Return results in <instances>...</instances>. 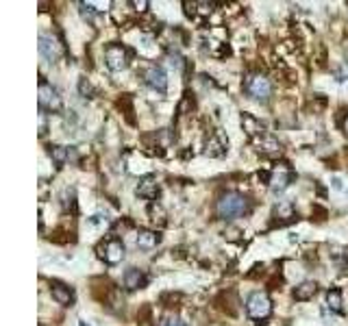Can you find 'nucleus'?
<instances>
[{
	"mask_svg": "<svg viewBox=\"0 0 348 326\" xmlns=\"http://www.w3.org/2000/svg\"><path fill=\"white\" fill-rule=\"evenodd\" d=\"M292 170H290V165L287 163H281V165H276L275 170H272V174H270V189L272 192H283V189H287L290 187V183H292Z\"/></svg>",
	"mask_w": 348,
	"mask_h": 326,
	"instance_id": "1a4fd4ad",
	"label": "nucleus"
},
{
	"mask_svg": "<svg viewBox=\"0 0 348 326\" xmlns=\"http://www.w3.org/2000/svg\"><path fill=\"white\" fill-rule=\"evenodd\" d=\"M137 196H142V198H148V200H155L157 196H159V185H157V181L152 179V176L144 179L142 183L137 185Z\"/></svg>",
	"mask_w": 348,
	"mask_h": 326,
	"instance_id": "ddd939ff",
	"label": "nucleus"
},
{
	"mask_svg": "<svg viewBox=\"0 0 348 326\" xmlns=\"http://www.w3.org/2000/svg\"><path fill=\"white\" fill-rule=\"evenodd\" d=\"M39 135H46V111L39 109Z\"/></svg>",
	"mask_w": 348,
	"mask_h": 326,
	"instance_id": "5701e85b",
	"label": "nucleus"
},
{
	"mask_svg": "<svg viewBox=\"0 0 348 326\" xmlns=\"http://www.w3.org/2000/svg\"><path fill=\"white\" fill-rule=\"evenodd\" d=\"M98 257L109 265H115L124 259V244L120 239H107L98 244Z\"/></svg>",
	"mask_w": 348,
	"mask_h": 326,
	"instance_id": "423d86ee",
	"label": "nucleus"
},
{
	"mask_svg": "<svg viewBox=\"0 0 348 326\" xmlns=\"http://www.w3.org/2000/svg\"><path fill=\"white\" fill-rule=\"evenodd\" d=\"M259 150H261L263 155H270V157L281 155V144H278L276 139H272V137H266L261 144H259Z\"/></svg>",
	"mask_w": 348,
	"mask_h": 326,
	"instance_id": "6ab92c4d",
	"label": "nucleus"
},
{
	"mask_svg": "<svg viewBox=\"0 0 348 326\" xmlns=\"http://www.w3.org/2000/svg\"><path fill=\"white\" fill-rule=\"evenodd\" d=\"M315 291H318V285H315L313 281H303V283H300V285L294 290V298H296L298 302H305V300H309V298H313Z\"/></svg>",
	"mask_w": 348,
	"mask_h": 326,
	"instance_id": "4468645a",
	"label": "nucleus"
},
{
	"mask_svg": "<svg viewBox=\"0 0 348 326\" xmlns=\"http://www.w3.org/2000/svg\"><path fill=\"white\" fill-rule=\"evenodd\" d=\"M133 7H137V11H146L148 2H146V0H142V2H137V0H135V2H133Z\"/></svg>",
	"mask_w": 348,
	"mask_h": 326,
	"instance_id": "393cba45",
	"label": "nucleus"
},
{
	"mask_svg": "<svg viewBox=\"0 0 348 326\" xmlns=\"http://www.w3.org/2000/svg\"><path fill=\"white\" fill-rule=\"evenodd\" d=\"M78 91H81L83 96H87V98L94 94V90H92V85H90V81H87V78H81V81H78Z\"/></svg>",
	"mask_w": 348,
	"mask_h": 326,
	"instance_id": "4be33fe9",
	"label": "nucleus"
},
{
	"mask_svg": "<svg viewBox=\"0 0 348 326\" xmlns=\"http://www.w3.org/2000/svg\"><path fill=\"white\" fill-rule=\"evenodd\" d=\"M144 81H146L148 87H152L155 91H159V94H164L165 90H168V74H165V70L161 68V65L152 63L146 68V72H144Z\"/></svg>",
	"mask_w": 348,
	"mask_h": 326,
	"instance_id": "0eeeda50",
	"label": "nucleus"
},
{
	"mask_svg": "<svg viewBox=\"0 0 348 326\" xmlns=\"http://www.w3.org/2000/svg\"><path fill=\"white\" fill-rule=\"evenodd\" d=\"M242 124L246 127V133H248L250 137H255V135H257L259 130H261V124H259L257 120H255L253 115H248V113H246L244 118H242Z\"/></svg>",
	"mask_w": 348,
	"mask_h": 326,
	"instance_id": "412c9836",
	"label": "nucleus"
},
{
	"mask_svg": "<svg viewBox=\"0 0 348 326\" xmlns=\"http://www.w3.org/2000/svg\"><path fill=\"white\" fill-rule=\"evenodd\" d=\"M344 128H346V135H348V120H346V124H344Z\"/></svg>",
	"mask_w": 348,
	"mask_h": 326,
	"instance_id": "a878e982",
	"label": "nucleus"
},
{
	"mask_svg": "<svg viewBox=\"0 0 348 326\" xmlns=\"http://www.w3.org/2000/svg\"><path fill=\"white\" fill-rule=\"evenodd\" d=\"M61 53H63L61 41H59L53 33H41L39 35V54L41 57L48 59V61H55V59L61 57Z\"/></svg>",
	"mask_w": 348,
	"mask_h": 326,
	"instance_id": "6e6552de",
	"label": "nucleus"
},
{
	"mask_svg": "<svg viewBox=\"0 0 348 326\" xmlns=\"http://www.w3.org/2000/svg\"><path fill=\"white\" fill-rule=\"evenodd\" d=\"M144 285H146V274H144L142 270H137V268L127 270V274H124V287H127V290L135 291V290H142Z\"/></svg>",
	"mask_w": 348,
	"mask_h": 326,
	"instance_id": "9d476101",
	"label": "nucleus"
},
{
	"mask_svg": "<svg viewBox=\"0 0 348 326\" xmlns=\"http://www.w3.org/2000/svg\"><path fill=\"white\" fill-rule=\"evenodd\" d=\"M205 152H207L209 157H222V155H224V142H220V137H218V135H213V137L207 139Z\"/></svg>",
	"mask_w": 348,
	"mask_h": 326,
	"instance_id": "dca6fc26",
	"label": "nucleus"
},
{
	"mask_svg": "<svg viewBox=\"0 0 348 326\" xmlns=\"http://www.w3.org/2000/svg\"><path fill=\"white\" fill-rule=\"evenodd\" d=\"M150 220H152V224H159V226L165 224V211L161 209V204H157V202L150 204Z\"/></svg>",
	"mask_w": 348,
	"mask_h": 326,
	"instance_id": "aec40b11",
	"label": "nucleus"
},
{
	"mask_svg": "<svg viewBox=\"0 0 348 326\" xmlns=\"http://www.w3.org/2000/svg\"><path fill=\"white\" fill-rule=\"evenodd\" d=\"M48 155H50V159L57 163V167H63L66 165V161H68V157H70V152L63 146H50Z\"/></svg>",
	"mask_w": 348,
	"mask_h": 326,
	"instance_id": "f3484780",
	"label": "nucleus"
},
{
	"mask_svg": "<svg viewBox=\"0 0 348 326\" xmlns=\"http://www.w3.org/2000/svg\"><path fill=\"white\" fill-rule=\"evenodd\" d=\"M244 90L250 98H255V100H259V102H266L272 94V83H270V78H266L263 74H250L244 81Z\"/></svg>",
	"mask_w": 348,
	"mask_h": 326,
	"instance_id": "7ed1b4c3",
	"label": "nucleus"
},
{
	"mask_svg": "<svg viewBox=\"0 0 348 326\" xmlns=\"http://www.w3.org/2000/svg\"><path fill=\"white\" fill-rule=\"evenodd\" d=\"M327 305L331 311H335V313H342L344 311V300H342V291L337 290V287H333V290L327 291Z\"/></svg>",
	"mask_w": 348,
	"mask_h": 326,
	"instance_id": "2eb2a0df",
	"label": "nucleus"
},
{
	"mask_svg": "<svg viewBox=\"0 0 348 326\" xmlns=\"http://www.w3.org/2000/svg\"><path fill=\"white\" fill-rule=\"evenodd\" d=\"M53 298L59 302V305H63V307H70L74 302V291L70 290V287L66 285H61V283H53Z\"/></svg>",
	"mask_w": 348,
	"mask_h": 326,
	"instance_id": "f8f14e48",
	"label": "nucleus"
},
{
	"mask_svg": "<svg viewBox=\"0 0 348 326\" xmlns=\"http://www.w3.org/2000/svg\"><path fill=\"white\" fill-rule=\"evenodd\" d=\"M105 61L109 70L120 72V70H124L128 65V50L122 44H109L105 48Z\"/></svg>",
	"mask_w": 348,
	"mask_h": 326,
	"instance_id": "39448f33",
	"label": "nucleus"
},
{
	"mask_svg": "<svg viewBox=\"0 0 348 326\" xmlns=\"http://www.w3.org/2000/svg\"><path fill=\"white\" fill-rule=\"evenodd\" d=\"M39 109L41 111H61L63 100L59 91L46 78H39Z\"/></svg>",
	"mask_w": 348,
	"mask_h": 326,
	"instance_id": "20e7f679",
	"label": "nucleus"
},
{
	"mask_svg": "<svg viewBox=\"0 0 348 326\" xmlns=\"http://www.w3.org/2000/svg\"><path fill=\"white\" fill-rule=\"evenodd\" d=\"M248 211V200L238 192H226L220 196V200L216 202V213L222 220H235V217L244 216Z\"/></svg>",
	"mask_w": 348,
	"mask_h": 326,
	"instance_id": "f257e3e1",
	"label": "nucleus"
},
{
	"mask_svg": "<svg viewBox=\"0 0 348 326\" xmlns=\"http://www.w3.org/2000/svg\"><path fill=\"white\" fill-rule=\"evenodd\" d=\"M159 241H161L159 233H155V231H139L135 244H137V248H142V250H152L157 244H159Z\"/></svg>",
	"mask_w": 348,
	"mask_h": 326,
	"instance_id": "9b49d317",
	"label": "nucleus"
},
{
	"mask_svg": "<svg viewBox=\"0 0 348 326\" xmlns=\"http://www.w3.org/2000/svg\"><path fill=\"white\" fill-rule=\"evenodd\" d=\"M275 217L276 220L281 217V222H292L296 217V211H294V207H292L290 202H283V204H278V207L275 209Z\"/></svg>",
	"mask_w": 348,
	"mask_h": 326,
	"instance_id": "a211bd4d",
	"label": "nucleus"
},
{
	"mask_svg": "<svg viewBox=\"0 0 348 326\" xmlns=\"http://www.w3.org/2000/svg\"><path fill=\"white\" fill-rule=\"evenodd\" d=\"M164 326H187V324H185V322H183V320H181V318H170V320H168V322H165Z\"/></svg>",
	"mask_w": 348,
	"mask_h": 326,
	"instance_id": "b1692460",
	"label": "nucleus"
},
{
	"mask_svg": "<svg viewBox=\"0 0 348 326\" xmlns=\"http://www.w3.org/2000/svg\"><path fill=\"white\" fill-rule=\"evenodd\" d=\"M246 311L248 318L255 320L257 324H261L263 320H268L272 315V300L266 291H253L246 300Z\"/></svg>",
	"mask_w": 348,
	"mask_h": 326,
	"instance_id": "f03ea898",
	"label": "nucleus"
}]
</instances>
